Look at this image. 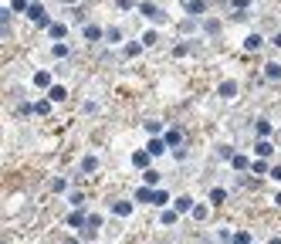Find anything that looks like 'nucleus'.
Returning <instances> with one entry per match:
<instances>
[{
    "mask_svg": "<svg viewBox=\"0 0 281 244\" xmlns=\"http://www.w3.org/2000/svg\"><path fill=\"white\" fill-rule=\"evenodd\" d=\"M136 10H139L146 20H152V24H166V10H163L159 3H152V0H139Z\"/></svg>",
    "mask_w": 281,
    "mask_h": 244,
    "instance_id": "f257e3e1",
    "label": "nucleus"
},
{
    "mask_svg": "<svg viewBox=\"0 0 281 244\" xmlns=\"http://www.w3.org/2000/svg\"><path fill=\"white\" fill-rule=\"evenodd\" d=\"M27 20H31L34 27H44V31H48V27L55 24V20L48 17V10H44V3H41V0H34V3L27 7Z\"/></svg>",
    "mask_w": 281,
    "mask_h": 244,
    "instance_id": "f03ea898",
    "label": "nucleus"
},
{
    "mask_svg": "<svg viewBox=\"0 0 281 244\" xmlns=\"http://www.w3.org/2000/svg\"><path fill=\"white\" fill-rule=\"evenodd\" d=\"M109 210H112L115 217H132L136 214V200H112Z\"/></svg>",
    "mask_w": 281,
    "mask_h": 244,
    "instance_id": "7ed1b4c3",
    "label": "nucleus"
},
{
    "mask_svg": "<svg viewBox=\"0 0 281 244\" xmlns=\"http://www.w3.org/2000/svg\"><path fill=\"white\" fill-rule=\"evenodd\" d=\"M261 48H264V34H258V31H251V34L244 38V51H247V55H258Z\"/></svg>",
    "mask_w": 281,
    "mask_h": 244,
    "instance_id": "20e7f679",
    "label": "nucleus"
},
{
    "mask_svg": "<svg viewBox=\"0 0 281 244\" xmlns=\"http://www.w3.org/2000/svg\"><path fill=\"white\" fill-rule=\"evenodd\" d=\"M183 10H187V17H204L207 14V0H183Z\"/></svg>",
    "mask_w": 281,
    "mask_h": 244,
    "instance_id": "39448f33",
    "label": "nucleus"
},
{
    "mask_svg": "<svg viewBox=\"0 0 281 244\" xmlns=\"http://www.w3.org/2000/svg\"><path fill=\"white\" fill-rule=\"evenodd\" d=\"M81 38L88 41V44H95V41L105 38V27H98V24H85V27H81Z\"/></svg>",
    "mask_w": 281,
    "mask_h": 244,
    "instance_id": "423d86ee",
    "label": "nucleus"
},
{
    "mask_svg": "<svg viewBox=\"0 0 281 244\" xmlns=\"http://www.w3.org/2000/svg\"><path fill=\"white\" fill-rule=\"evenodd\" d=\"M149 163H152V153L149 150H136V153H132V166L149 169Z\"/></svg>",
    "mask_w": 281,
    "mask_h": 244,
    "instance_id": "0eeeda50",
    "label": "nucleus"
},
{
    "mask_svg": "<svg viewBox=\"0 0 281 244\" xmlns=\"http://www.w3.org/2000/svg\"><path fill=\"white\" fill-rule=\"evenodd\" d=\"M163 139H166V146H169V150H180V143H183V132L173 126V129H166V132H163Z\"/></svg>",
    "mask_w": 281,
    "mask_h": 244,
    "instance_id": "6e6552de",
    "label": "nucleus"
},
{
    "mask_svg": "<svg viewBox=\"0 0 281 244\" xmlns=\"http://www.w3.org/2000/svg\"><path fill=\"white\" fill-rule=\"evenodd\" d=\"M146 150H149L152 156H163V153H166L169 146H166V139H163V136H152L149 143H146Z\"/></svg>",
    "mask_w": 281,
    "mask_h": 244,
    "instance_id": "1a4fd4ad",
    "label": "nucleus"
},
{
    "mask_svg": "<svg viewBox=\"0 0 281 244\" xmlns=\"http://www.w3.org/2000/svg\"><path fill=\"white\" fill-rule=\"evenodd\" d=\"M264 81H281V61H268L264 65Z\"/></svg>",
    "mask_w": 281,
    "mask_h": 244,
    "instance_id": "9d476101",
    "label": "nucleus"
},
{
    "mask_svg": "<svg viewBox=\"0 0 281 244\" xmlns=\"http://www.w3.org/2000/svg\"><path fill=\"white\" fill-rule=\"evenodd\" d=\"M173 207H176V210H180V214H190V210H193V197H190V193H180V197H176V200H173Z\"/></svg>",
    "mask_w": 281,
    "mask_h": 244,
    "instance_id": "9b49d317",
    "label": "nucleus"
},
{
    "mask_svg": "<svg viewBox=\"0 0 281 244\" xmlns=\"http://www.w3.org/2000/svg\"><path fill=\"white\" fill-rule=\"evenodd\" d=\"M217 95H220V98H234V95H237V81H234V78H227V81H220V88H217Z\"/></svg>",
    "mask_w": 281,
    "mask_h": 244,
    "instance_id": "f8f14e48",
    "label": "nucleus"
},
{
    "mask_svg": "<svg viewBox=\"0 0 281 244\" xmlns=\"http://www.w3.org/2000/svg\"><path fill=\"white\" fill-rule=\"evenodd\" d=\"M142 48H146L142 41H129V44H122V55H126V58H139V55H142Z\"/></svg>",
    "mask_w": 281,
    "mask_h": 244,
    "instance_id": "ddd939ff",
    "label": "nucleus"
},
{
    "mask_svg": "<svg viewBox=\"0 0 281 244\" xmlns=\"http://www.w3.org/2000/svg\"><path fill=\"white\" fill-rule=\"evenodd\" d=\"M152 193H156V190H152L149 183H146V187H139V190H136V197H132V200H136V204H152Z\"/></svg>",
    "mask_w": 281,
    "mask_h": 244,
    "instance_id": "4468645a",
    "label": "nucleus"
},
{
    "mask_svg": "<svg viewBox=\"0 0 281 244\" xmlns=\"http://www.w3.org/2000/svg\"><path fill=\"white\" fill-rule=\"evenodd\" d=\"M230 166L237 169V173H247V169H251V156H244V153H237V156L230 160Z\"/></svg>",
    "mask_w": 281,
    "mask_h": 244,
    "instance_id": "2eb2a0df",
    "label": "nucleus"
},
{
    "mask_svg": "<svg viewBox=\"0 0 281 244\" xmlns=\"http://www.w3.org/2000/svg\"><path fill=\"white\" fill-rule=\"evenodd\" d=\"M85 221H88V217H85V210H81V207H75V214H68V227H78V231H81Z\"/></svg>",
    "mask_w": 281,
    "mask_h": 244,
    "instance_id": "dca6fc26",
    "label": "nucleus"
},
{
    "mask_svg": "<svg viewBox=\"0 0 281 244\" xmlns=\"http://www.w3.org/2000/svg\"><path fill=\"white\" fill-rule=\"evenodd\" d=\"M48 98H51V102H65V98H68V88H65V85H51V88H48Z\"/></svg>",
    "mask_w": 281,
    "mask_h": 244,
    "instance_id": "f3484780",
    "label": "nucleus"
},
{
    "mask_svg": "<svg viewBox=\"0 0 281 244\" xmlns=\"http://www.w3.org/2000/svg\"><path fill=\"white\" fill-rule=\"evenodd\" d=\"M254 153H258L261 160H268V156L275 153V146H271V139H258V143H254Z\"/></svg>",
    "mask_w": 281,
    "mask_h": 244,
    "instance_id": "a211bd4d",
    "label": "nucleus"
},
{
    "mask_svg": "<svg viewBox=\"0 0 281 244\" xmlns=\"http://www.w3.org/2000/svg\"><path fill=\"white\" fill-rule=\"evenodd\" d=\"M48 34H51L55 41H65V38H68V24H58V20H55V24L48 27Z\"/></svg>",
    "mask_w": 281,
    "mask_h": 244,
    "instance_id": "6ab92c4d",
    "label": "nucleus"
},
{
    "mask_svg": "<svg viewBox=\"0 0 281 244\" xmlns=\"http://www.w3.org/2000/svg\"><path fill=\"white\" fill-rule=\"evenodd\" d=\"M68 55H71V48H68L65 41H58V44H51V58H58V61H65Z\"/></svg>",
    "mask_w": 281,
    "mask_h": 244,
    "instance_id": "aec40b11",
    "label": "nucleus"
},
{
    "mask_svg": "<svg viewBox=\"0 0 281 244\" xmlns=\"http://www.w3.org/2000/svg\"><path fill=\"white\" fill-rule=\"evenodd\" d=\"M51 105H55L51 98H38V102L31 105V112H34V115H48V112H51Z\"/></svg>",
    "mask_w": 281,
    "mask_h": 244,
    "instance_id": "412c9836",
    "label": "nucleus"
},
{
    "mask_svg": "<svg viewBox=\"0 0 281 244\" xmlns=\"http://www.w3.org/2000/svg\"><path fill=\"white\" fill-rule=\"evenodd\" d=\"M51 85H55V81H51V72H38V75H34V88H44V92H48Z\"/></svg>",
    "mask_w": 281,
    "mask_h": 244,
    "instance_id": "4be33fe9",
    "label": "nucleus"
},
{
    "mask_svg": "<svg viewBox=\"0 0 281 244\" xmlns=\"http://www.w3.org/2000/svg\"><path fill=\"white\" fill-rule=\"evenodd\" d=\"M210 204H213V207H224L227 204V190L224 187H213V190H210Z\"/></svg>",
    "mask_w": 281,
    "mask_h": 244,
    "instance_id": "5701e85b",
    "label": "nucleus"
},
{
    "mask_svg": "<svg viewBox=\"0 0 281 244\" xmlns=\"http://www.w3.org/2000/svg\"><path fill=\"white\" fill-rule=\"evenodd\" d=\"M176 221H180V210H176V207H173V210H163V214H159V224H166V227H173Z\"/></svg>",
    "mask_w": 281,
    "mask_h": 244,
    "instance_id": "b1692460",
    "label": "nucleus"
},
{
    "mask_svg": "<svg viewBox=\"0 0 281 244\" xmlns=\"http://www.w3.org/2000/svg\"><path fill=\"white\" fill-rule=\"evenodd\" d=\"M190 214H193V221H197V224H204L207 217H210V207H207V204H197Z\"/></svg>",
    "mask_w": 281,
    "mask_h": 244,
    "instance_id": "393cba45",
    "label": "nucleus"
},
{
    "mask_svg": "<svg viewBox=\"0 0 281 244\" xmlns=\"http://www.w3.org/2000/svg\"><path fill=\"white\" fill-rule=\"evenodd\" d=\"M122 38H126L122 27H105V41H109V44H122Z\"/></svg>",
    "mask_w": 281,
    "mask_h": 244,
    "instance_id": "a878e982",
    "label": "nucleus"
},
{
    "mask_svg": "<svg viewBox=\"0 0 281 244\" xmlns=\"http://www.w3.org/2000/svg\"><path fill=\"white\" fill-rule=\"evenodd\" d=\"M271 132H275V126L268 119H258V139H271Z\"/></svg>",
    "mask_w": 281,
    "mask_h": 244,
    "instance_id": "bb28decb",
    "label": "nucleus"
},
{
    "mask_svg": "<svg viewBox=\"0 0 281 244\" xmlns=\"http://www.w3.org/2000/svg\"><path fill=\"white\" fill-rule=\"evenodd\" d=\"M234 156H237V150H234L230 143H224V146H217V160H227V163H230Z\"/></svg>",
    "mask_w": 281,
    "mask_h": 244,
    "instance_id": "cd10ccee",
    "label": "nucleus"
},
{
    "mask_svg": "<svg viewBox=\"0 0 281 244\" xmlns=\"http://www.w3.org/2000/svg\"><path fill=\"white\" fill-rule=\"evenodd\" d=\"M227 3H230V10H234L237 17H241V14H247V10H251V0H227Z\"/></svg>",
    "mask_w": 281,
    "mask_h": 244,
    "instance_id": "c85d7f7f",
    "label": "nucleus"
},
{
    "mask_svg": "<svg viewBox=\"0 0 281 244\" xmlns=\"http://www.w3.org/2000/svg\"><path fill=\"white\" fill-rule=\"evenodd\" d=\"M98 169V156H81V173H95Z\"/></svg>",
    "mask_w": 281,
    "mask_h": 244,
    "instance_id": "c756f323",
    "label": "nucleus"
},
{
    "mask_svg": "<svg viewBox=\"0 0 281 244\" xmlns=\"http://www.w3.org/2000/svg\"><path fill=\"white\" fill-rule=\"evenodd\" d=\"M142 126H146V132H149V136H163V122H156V119H149V122H142Z\"/></svg>",
    "mask_w": 281,
    "mask_h": 244,
    "instance_id": "7c9ffc66",
    "label": "nucleus"
},
{
    "mask_svg": "<svg viewBox=\"0 0 281 244\" xmlns=\"http://www.w3.org/2000/svg\"><path fill=\"white\" fill-rule=\"evenodd\" d=\"M7 7H10L14 14H27V7H31V0H10Z\"/></svg>",
    "mask_w": 281,
    "mask_h": 244,
    "instance_id": "2f4dec72",
    "label": "nucleus"
},
{
    "mask_svg": "<svg viewBox=\"0 0 281 244\" xmlns=\"http://www.w3.org/2000/svg\"><path fill=\"white\" fill-rule=\"evenodd\" d=\"M204 31H207V34H217V31H220V20H217V17H207L204 20Z\"/></svg>",
    "mask_w": 281,
    "mask_h": 244,
    "instance_id": "473e14b6",
    "label": "nucleus"
},
{
    "mask_svg": "<svg viewBox=\"0 0 281 244\" xmlns=\"http://www.w3.org/2000/svg\"><path fill=\"white\" fill-rule=\"evenodd\" d=\"M152 204H156V207H166L169 204V193H166V190H156V193H152Z\"/></svg>",
    "mask_w": 281,
    "mask_h": 244,
    "instance_id": "72a5a7b5",
    "label": "nucleus"
},
{
    "mask_svg": "<svg viewBox=\"0 0 281 244\" xmlns=\"http://www.w3.org/2000/svg\"><path fill=\"white\" fill-rule=\"evenodd\" d=\"M78 238H81V241H95V238H98V231H95V227H81V231H78Z\"/></svg>",
    "mask_w": 281,
    "mask_h": 244,
    "instance_id": "f704fd0d",
    "label": "nucleus"
},
{
    "mask_svg": "<svg viewBox=\"0 0 281 244\" xmlns=\"http://www.w3.org/2000/svg\"><path fill=\"white\" fill-rule=\"evenodd\" d=\"M142 180H146L149 187H156V183H159V173H156V169H142Z\"/></svg>",
    "mask_w": 281,
    "mask_h": 244,
    "instance_id": "c9c22d12",
    "label": "nucleus"
},
{
    "mask_svg": "<svg viewBox=\"0 0 281 244\" xmlns=\"http://www.w3.org/2000/svg\"><path fill=\"white\" fill-rule=\"evenodd\" d=\"M251 169H254V173H271V166H268V163H264L261 156H258V160H254V163H251Z\"/></svg>",
    "mask_w": 281,
    "mask_h": 244,
    "instance_id": "e433bc0d",
    "label": "nucleus"
},
{
    "mask_svg": "<svg viewBox=\"0 0 281 244\" xmlns=\"http://www.w3.org/2000/svg\"><path fill=\"white\" fill-rule=\"evenodd\" d=\"M190 51H193V44H176V48H173V55L176 58H187Z\"/></svg>",
    "mask_w": 281,
    "mask_h": 244,
    "instance_id": "4c0bfd02",
    "label": "nucleus"
},
{
    "mask_svg": "<svg viewBox=\"0 0 281 244\" xmlns=\"http://www.w3.org/2000/svg\"><path fill=\"white\" fill-rule=\"evenodd\" d=\"M85 227H95V231H98V227H102V214H88V221H85Z\"/></svg>",
    "mask_w": 281,
    "mask_h": 244,
    "instance_id": "58836bf2",
    "label": "nucleus"
},
{
    "mask_svg": "<svg viewBox=\"0 0 281 244\" xmlns=\"http://www.w3.org/2000/svg\"><path fill=\"white\" fill-rule=\"evenodd\" d=\"M156 41H159V34H156V31H146V34H142V44H146V48H152Z\"/></svg>",
    "mask_w": 281,
    "mask_h": 244,
    "instance_id": "ea45409f",
    "label": "nucleus"
},
{
    "mask_svg": "<svg viewBox=\"0 0 281 244\" xmlns=\"http://www.w3.org/2000/svg\"><path fill=\"white\" fill-rule=\"evenodd\" d=\"M230 244H251V234H247V231H237V234H234V241Z\"/></svg>",
    "mask_w": 281,
    "mask_h": 244,
    "instance_id": "a19ab883",
    "label": "nucleus"
},
{
    "mask_svg": "<svg viewBox=\"0 0 281 244\" xmlns=\"http://www.w3.org/2000/svg\"><path fill=\"white\" fill-rule=\"evenodd\" d=\"M51 190H58V193H65V190H68V180H65V176H58L55 183H51Z\"/></svg>",
    "mask_w": 281,
    "mask_h": 244,
    "instance_id": "79ce46f5",
    "label": "nucleus"
},
{
    "mask_svg": "<svg viewBox=\"0 0 281 244\" xmlns=\"http://www.w3.org/2000/svg\"><path fill=\"white\" fill-rule=\"evenodd\" d=\"M217 241H220V244H230V241H234V234H230V231H227V227H224V231L217 234Z\"/></svg>",
    "mask_w": 281,
    "mask_h": 244,
    "instance_id": "37998d69",
    "label": "nucleus"
},
{
    "mask_svg": "<svg viewBox=\"0 0 281 244\" xmlns=\"http://www.w3.org/2000/svg\"><path fill=\"white\" fill-rule=\"evenodd\" d=\"M268 176H271L275 183H281V163H278V166H271V173H268Z\"/></svg>",
    "mask_w": 281,
    "mask_h": 244,
    "instance_id": "c03bdc74",
    "label": "nucleus"
},
{
    "mask_svg": "<svg viewBox=\"0 0 281 244\" xmlns=\"http://www.w3.org/2000/svg\"><path fill=\"white\" fill-rule=\"evenodd\" d=\"M71 204H75V207H85V193H71Z\"/></svg>",
    "mask_w": 281,
    "mask_h": 244,
    "instance_id": "a18cd8bd",
    "label": "nucleus"
},
{
    "mask_svg": "<svg viewBox=\"0 0 281 244\" xmlns=\"http://www.w3.org/2000/svg\"><path fill=\"white\" fill-rule=\"evenodd\" d=\"M271 44H275V48H278V51H281V31H278V34H275V38H271Z\"/></svg>",
    "mask_w": 281,
    "mask_h": 244,
    "instance_id": "49530a36",
    "label": "nucleus"
},
{
    "mask_svg": "<svg viewBox=\"0 0 281 244\" xmlns=\"http://www.w3.org/2000/svg\"><path fill=\"white\" fill-rule=\"evenodd\" d=\"M115 3H119L122 10H129V7H132V0H115Z\"/></svg>",
    "mask_w": 281,
    "mask_h": 244,
    "instance_id": "de8ad7c7",
    "label": "nucleus"
},
{
    "mask_svg": "<svg viewBox=\"0 0 281 244\" xmlns=\"http://www.w3.org/2000/svg\"><path fill=\"white\" fill-rule=\"evenodd\" d=\"M61 3H68V7H75V3H81V0H61Z\"/></svg>",
    "mask_w": 281,
    "mask_h": 244,
    "instance_id": "09e8293b",
    "label": "nucleus"
},
{
    "mask_svg": "<svg viewBox=\"0 0 281 244\" xmlns=\"http://www.w3.org/2000/svg\"><path fill=\"white\" fill-rule=\"evenodd\" d=\"M275 207H281V193H275Z\"/></svg>",
    "mask_w": 281,
    "mask_h": 244,
    "instance_id": "8fccbe9b",
    "label": "nucleus"
},
{
    "mask_svg": "<svg viewBox=\"0 0 281 244\" xmlns=\"http://www.w3.org/2000/svg\"><path fill=\"white\" fill-rule=\"evenodd\" d=\"M268 244H281V238H271V241H268Z\"/></svg>",
    "mask_w": 281,
    "mask_h": 244,
    "instance_id": "3c124183",
    "label": "nucleus"
},
{
    "mask_svg": "<svg viewBox=\"0 0 281 244\" xmlns=\"http://www.w3.org/2000/svg\"><path fill=\"white\" fill-rule=\"evenodd\" d=\"M65 244H78V241H71V238H68V241H65Z\"/></svg>",
    "mask_w": 281,
    "mask_h": 244,
    "instance_id": "603ef678",
    "label": "nucleus"
},
{
    "mask_svg": "<svg viewBox=\"0 0 281 244\" xmlns=\"http://www.w3.org/2000/svg\"><path fill=\"white\" fill-rule=\"evenodd\" d=\"M31 3H34V0H31Z\"/></svg>",
    "mask_w": 281,
    "mask_h": 244,
    "instance_id": "864d4df0",
    "label": "nucleus"
},
{
    "mask_svg": "<svg viewBox=\"0 0 281 244\" xmlns=\"http://www.w3.org/2000/svg\"><path fill=\"white\" fill-rule=\"evenodd\" d=\"M251 244H254V241H251Z\"/></svg>",
    "mask_w": 281,
    "mask_h": 244,
    "instance_id": "5fc2aeb1",
    "label": "nucleus"
},
{
    "mask_svg": "<svg viewBox=\"0 0 281 244\" xmlns=\"http://www.w3.org/2000/svg\"><path fill=\"white\" fill-rule=\"evenodd\" d=\"M166 244H169V241H166Z\"/></svg>",
    "mask_w": 281,
    "mask_h": 244,
    "instance_id": "6e6d98bb",
    "label": "nucleus"
}]
</instances>
